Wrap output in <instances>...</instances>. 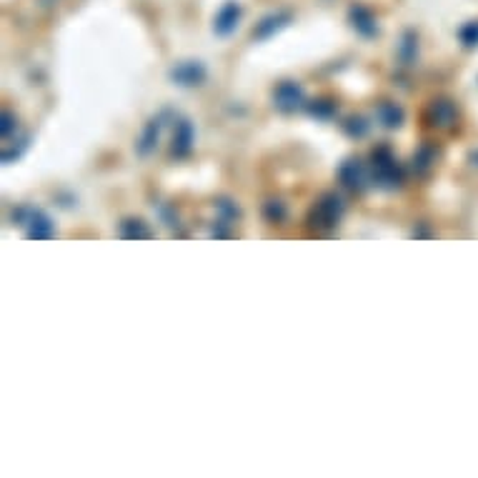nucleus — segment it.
<instances>
[{
  "label": "nucleus",
  "instance_id": "obj_13",
  "mask_svg": "<svg viewBox=\"0 0 478 478\" xmlns=\"http://www.w3.org/2000/svg\"><path fill=\"white\" fill-rule=\"evenodd\" d=\"M121 235L123 238H150V228L143 221H123L121 223Z\"/></svg>",
  "mask_w": 478,
  "mask_h": 478
},
{
  "label": "nucleus",
  "instance_id": "obj_11",
  "mask_svg": "<svg viewBox=\"0 0 478 478\" xmlns=\"http://www.w3.org/2000/svg\"><path fill=\"white\" fill-rule=\"evenodd\" d=\"M351 21H353V28H356L361 35H376V18H373V13L368 11V8L363 6H353L351 8Z\"/></svg>",
  "mask_w": 478,
  "mask_h": 478
},
{
  "label": "nucleus",
  "instance_id": "obj_8",
  "mask_svg": "<svg viewBox=\"0 0 478 478\" xmlns=\"http://www.w3.org/2000/svg\"><path fill=\"white\" fill-rule=\"evenodd\" d=\"M288 21H291V13L288 11H281V13H271V16H266L263 21L255 26V30H253V35L255 38H271L273 33L276 30H281L283 26H288Z\"/></svg>",
  "mask_w": 478,
  "mask_h": 478
},
{
  "label": "nucleus",
  "instance_id": "obj_18",
  "mask_svg": "<svg viewBox=\"0 0 478 478\" xmlns=\"http://www.w3.org/2000/svg\"><path fill=\"white\" fill-rule=\"evenodd\" d=\"M433 118L436 121H443V126H448V121H451V106H446V103H436L433 106Z\"/></svg>",
  "mask_w": 478,
  "mask_h": 478
},
{
  "label": "nucleus",
  "instance_id": "obj_9",
  "mask_svg": "<svg viewBox=\"0 0 478 478\" xmlns=\"http://www.w3.org/2000/svg\"><path fill=\"white\" fill-rule=\"evenodd\" d=\"M193 145V126L191 121L181 118L176 123V138H173V155H188Z\"/></svg>",
  "mask_w": 478,
  "mask_h": 478
},
{
  "label": "nucleus",
  "instance_id": "obj_1",
  "mask_svg": "<svg viewBox=\"0 0 478 478\" xmlns=\"http://www.w3.org/2000/svg\"><path fill=\"white\" fill-rule=\"evenodd\" d=\"M373 160V183L383 191H394V188L401 186V168L399 160H396L394 150L388 145H378L376 150L371 153Z\"/></svg>",
  "mask_w": 478,
  "mask_h": 478
},
{
  "label": "nucleus",
  "instance_id": "obj_17",
  "mask_svg": "<svg viewBox=\"0 0 478 478\" xmlns=\"http://www.w3.org/2000/svg\"><path fill=\"white\" fill-rule=\"evenodd\" d=\"M413 53H416V35H413V33H406L404 43H401V58L408 63V60L413 58Z\"/></svg>",
  "mask_w": 478,
  "mask_h": 478
},
{
  "label": "nucleus",
  "instance_id": "obj_16",
  "mask_svg": "<svg viewBox=\"0 0 478 478\" xmlns=\"http://www.w3.org/2000/svg\"><path fill=\"white\" fill-rule=\"evenodd\" d=\"M345 133L361 138V135L368 133V123H363V118H351V121L345 123Z\"/></svg>",
  "mask_w": 478,
  "mask_h": 478
},
{
  "label": "nucleus",
  "instance_id": "obj_20",
  "mask_svg": "<svg viewBox=\"0 0 478 478\" xmlns=\"http://www.w3.org/2000/svg\"><path fill=\"white\" fill-rule=\"evenodd\" d=\"M43 3H45V6H50V3H55V0H43Z\"/></svg>",
  "mask_w": 478,
  "mask_h": 478
},
{
  "label": "nucleus",
  "instance_id": "obj_10",
  "mask_svg": "<svg viewBox=\"0 0 478 478\" xmlns=\"http://www.w3.org/2000/svg\"><path fill=\"white\" fill-rule=\"evenodd\" d=\"M160 128H163V118H153V121L145 126L143 135H140V140H138V153L140 155H148L155 150L158 138H160Z\"/></svg>",
  "mask_w": 478,
  "mask_h": 478
},
{
  "label": "nucleus",
  "instance_id": "obj_7",
  "mask_svg": "<svg viewBox=\"0 0 478 478\" xmlns=\"http://www.w3.org/2000/svg\"><path fill=\"white\" fill-rule=\"evenodd\" d=\"M28 238H50L53 235V223L43 211H28Z\"/></svg>",
  "mask_w": 478,
  "mask_h": 478
},
{
  "label": "nucleus",
  "instance_id": "obj_3",
  "mask_svg": "<svg viewBox=\"0 0 478 478\" xmlns=\"http://www.w3.org/2000/svg\"><path fill=\"white\" fill-rule=\"evenodd\" d=\"M338 178L345 188H351V191H363L368 183V170L358 158H348V160H343V165L338 168Z\"/></svg>",
  "mask_w": 478,
  "mask_h": 478
},
{
  "label": "nucleus",
  "instance_id": "obj_6",
  "mask_svg": "<svg viewBox=\"0 0 478 478\" xmlns=\"http://www.w3.org/2000/svg\"><path fill=\"white\" fill-rule=\"evenodd\" d=\"M170 75H173V80L178 85H198L206 78V68L201 63H196V60H186V63L176 65Z\"/></svg>",
  "mask_w": 478,
  "mask_h": 478
},
{
  "label": "nucleus",
  "instance_id": "obj_2",
  "mask_svg": "<svg viewBox=\"0 0 478 478\" xmlns=\"http://www.w3.org/2000/svg\"><path fill=\"white\" fill-rule=\"evenodd\" d=\"M343 216V201L335 193H326L321 198V203H316V208L311 211V226L318 230L333 228Z\"/></svg>",
  "mask_w": 478,
  "mask_h": 478
},
{
  "label": "nucleus",
  "instance_id": "obj_4",
  "mask_svg": "<svg viewBox=\"0 0 478 478\" xmlns=\"http://www.w3.org/2000/svg\"><path fill=\"white\" fill-rule=\"evenodd\" d=\"M273 101H276L278 111L293 113V111H298V108L303 106V88L298 83H293V80H286V83H281L276 88V96H273Z\"/></svg>",
  "mask_w": 478,
  "mask_h": 478
},
{
  "label": "nucleus",
  "instance_id": "obj_14",
  "mask_svg": "<svg viewBox=\"0 0 478 478\" xmlns=\"http://www.w3.org/2000/svg\"><path fill=\"white\" fill-rule=\"evenodd\" d=\"M309 111L313 113L316 118H330V116H335V106L330 101H313L309 106Z\"/></svg>",
  "mask_w": 478,
  "mask_h": 478
},
{
  "label": "nucleus",
  "instance_id": "obj_19",
  "mask_svg": "<svg viewBox=\"0 0 478 478\" xmlns=\"http://www.w3.org/2000/svg\"><path fill=\"white\" fill-rule=\"evenodd\" d=\"M13 133V116L11 113H3V138H11Z\"/></svg>",
  "mask_w": 478,
  "mask_h": 478
},
{
  "label": "nucleus",
  "instance_id": "obj_5",
  "mask_svg": "<svg viewBox=\"0 0 478 478\" xmlns=\"http://www.w3.org/2000/svg\"><path fill=\"white\" fill-rule=\"evenodd\" d=\"M240 6L238 3H233V0H228L223 8L218 11V16H216V23H213V30L218 33V35H230V33L238 28V21H240Z\"/></svg>",
  "mask_w": 478,
  "mask_h": 478
},
{
  "label": "nucleus",
  "instance_id": "obj_12",
  "mask_svg": "<svg viewBox=\"0 0 478 478\" xmlns=\"http://www.w3.org/2000/svg\"><path fill=\"white\" fill-rule=\"evenodd\" d=\"M378 121L386 128H399L404 123V108L396 103H381L378 106Z\"/></svg>",
  "mask_w": 478,
  "mask_h": 478
},
{
  "label": "nucleus",
  "instance_id": "obj_15",
  "mask_svg": "<svg viewBox=\"0 0 478 478\" xmlns=\"http://www.w3.org/2000/svg\"><path fill=\"white\" fill-rule=\"evenodd\" d=\"M266 216L273 221V223H281L286 218V206L281 201H268L266 203Z\"/></svg>",
  "mask_w": 478,
  "mask_h": 478
}]
</instances>
